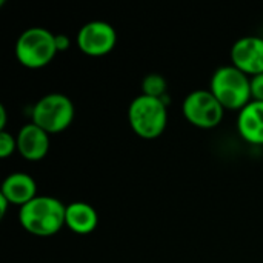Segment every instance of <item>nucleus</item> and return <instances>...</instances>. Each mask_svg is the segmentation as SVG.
Instances as JSON below:
<instances>
[{"label": "nucleus", "mask_w": 263, "mask_h": 263, "mask_svg": "<svg viewBox=\"0 0 263 263\" xmlns=\"http://www.w3.org/2000/svg\"><path fill=\"white\" fill-rule=\"evenodd\" d=\"M66 205L52 196H37L18 210V223L35 237H51L65 227Z\"/></svg>", "instance_id": "obj_1"}, {"label": "nucleus", "mask_w": 263, "mask_h": 263, "mask_svg": "<svg viewBox=\"0 0 263 263\" xmlns=\"http://www.w3.org/2000/svg\"><path fill=\"white\" fill-rule=\"evenodd\" d=\"M128 123L140 139H159L168 125V102L145 94L134 97L128 108Z\"/></svg>", "instance_id": "obj_2"}, {"label": "nucleus", "mask_w": 263, "mask_h": 263, "mask_svg": "<svg viewBox=\"0 0 263 263\" xmlns=\"http://www.w3.org/2000/svg\"><path fill=\"white\" fill-rule=\"evenodd\" d=\"M225 111H240L251 100V77L233 65L220 66L214 71L208 88Z\"/></svg>", "instance_id": "obj_3"}, {"label": "nucleus", "mask_w": 263, "mask_h": 263, "mask_svg": "<svg viewBox=\"0 0 263 263\" xmlns=\"http://www.w3.org/2000/svg\"><path fill=\"white\" fill-rule=\"evenodd\" d=\"M14 52L22 66L28 69L45 68L59 52L55 34L43 26H31L17 37Z\"/></svg>", "instance_id": "obj_4"}, {"label": "nucleus", "mask_w": 263, "mask_h": 263, "mask_svg": "<svg viewBox=\"0 0 263 263\" xmlns=\"http://www.w3.org/2000/svg\"><path fill=\"white\" fill-rule=\"evenodd\" d=\"M76 117L72 100L62 92H49L40 97L31 109V122L51 134L68 129Z\"/></svg>", "instance_id": "obj_5"}, {"label": "nucleus", "mask_w": 263, "mask_h": 263, "mask_svg": "<svg viewBox=\"0 0 263 263\" xmlns=\"http://www.w3.org/2000/svg\"><path fill=\"white\" fill-rule=\"evenodd\" d=\"M182 112L188 123L200 129H213L219 126L225 117V108L210 89L190 92L182 103Z\"/></svg>", "instance_id": "obj_6"}, {"label": "nucleus", "mask_w": 263, "mask_h": 263, "mask_svg": "<svg viewBox=\"0 0 263 263\" xmlns=\"http://www.w3.org/2000/svg\"><path fill=\"white\" fill-rule=\"evenodd\" d=\"M76 43L85 55L103 57L116 48L117 32L114 26L105 20H91L79 29Z\"/></svg>", "instance_id": "obj_7"}, {"label": "nucleus", "mask_w": 263, "mask_h": 263, "mask_svg": "<svg viewBox=\"0 0 263 263\" xmlns=\"http://www.w3.org/2000/svg\"><path fill=\"white\" fill-rule=\"evenodd\" d=\"M231 65L250 77L263 74V37L245 35L234 42L230 51Z\"/></svg>", "instance_id": "obj_8"}, {"label": "nucleus", "mask_w": 263, "mask_h": 263, "mask_svg": "<svg viewBox=\"0 0 263 263\" xmlns=\"http://www.w3.org/2000/svg\"><path fill=\"white\" fill-rule=\"evenodd\" d=\"M17 153L28 162H39L46 157L51 146V139L46 131L32 122L23 125L17 136Z\"/></svg>", "instance_id": "obj_9"}, {"label": "nucleus", "mask_w": 263, "mask_h": 263, "mask_svg": "<svg viewBox=\"0 0 263 263\" xmlns=\"http://www.w3.org/2000/svg\"><path fill=\"white\" fill-rule=\"evenodd\" d=\"M0 194L6 197L11 205H17L18 208L29 203L39 196L35 180L29 174L22 171L11 173L5 177V180L2 182Z\"/></svg>", "instance_id": "obj_10"}, {"label": "nucleus", "mask_w": 263, "mask_h": 263, "mask_svg": "<svg viewBox=\"0 0 263 263\" xmlns=\"http://www.w3.org/2000/svg\"><path fill=\"white\" fill-rule=\"evenodd\" d=\"M239 136L251 143L263 145V102L251 100L237 114Z\"/></svg>", "instance_id": "obj_11"}, {"label": "nucleus", "mask_w": 263, "mask_h": 263, "mask_svg": "<svg viewBox=\"0 0 263 263\" xmlns=\"http://www.w3.org/2000/svg\"><path fill=\"white\" fill-rule=\"evenodd\" d=\"M99 225V214L96 208L86 202H72L66 205L65 227L76 234H91Z\"/></svg>", "instance_id": "obj_12"}, {"label": "nucleus", "mask_w": 263, "mask_h": 263, "mask_svg": "<svg viewBox=\"0 0 263 263\" xmlns=\"http://www.w3.org/2000/svg\"><path fill=\"white\" fill-rule=\"evenodd\" d=\"M166 91H168V83H166V79L162 74L151 72V74H146L143 77V80H142V94L166 100Z\"/></svg>", "instance_id": "obj_13"}, {"label": "nucleus", "mask_w": 263, "mask_h": 263, "mask_svg": "<svg viewBox=\"0 0 263 263\" xmlns=\"http://www.w3.org/2000/svg\"><path fill=\"white\" fill-rule=\"evenodd\" d=\"M17 151V139L8 131H0V157L8 159Z\"/></svg>", "instance_id": "obj_14"}, {"label": "nucleus", "mask_w": 263, "mask_h": 263, "mask_svg": "<svg viewBox=\"0 0 263 263\" xmlns=\"http://www.w3.org/2000/svg\"><path fill=\"white\" fill-rule=\"evenodd\" d=\"M251 97L256 102H263V74L251 77Z\"/></svg>", "instance_id": "obj_15"}, {"label": "nucleus", "mask_w": 263, "mask_h": 263, "mask_svg": "<svg viewBox=\"0 0 263 263\" xmlns=\"http://www.w3.org/2000/svg\"><path fill=\"white\" fill-rule=\"evenodd\" d=\"M55 45L59 52H65L71 46V39L66 34H55Z\"/></svg>", "instance_id": "obj_16"}, {"label": "nucleus", "mask_w": 263, "mask_h": 263, "mask_svg": "<svg viewBox=\"0 0 263 263\" xmlns=\"http://www.w3.org/2000/svg\"><path fill=\"white\" fill-rule=\"evenodd\" d=\"M6 125H8L6 108L3 105H0V131H6Z\"/></svg>", "instance_id": "obj_17"}, {"label": "nucleus", "mask_w": 263, "mask_h": 263, "mask_svg": "<svg viewBox=\"0 0 263 263\" xmlns=\"http://www.w3.org/2000/svg\"><path fill=\"white\" fill-rule=\"evenodd\" d=\"M9 205H11V203L8 202V199L3 197V196L0 194V217H5V214H6Z\"/></svg>", "instance_id": "obj_18"}]
</instances>
